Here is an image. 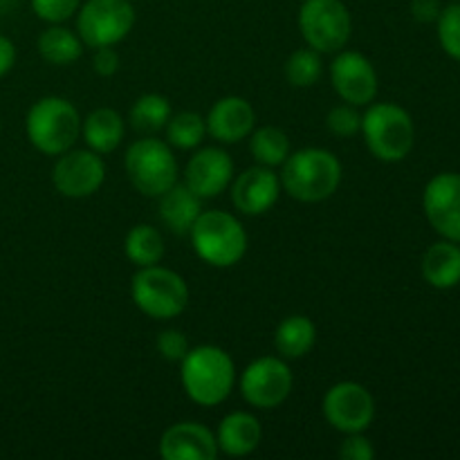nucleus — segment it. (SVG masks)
Returning <instances> with one entry per match:
<instances>
[{
	"instance_id": "obj_1",
	"label": "nucleus",
	"mask_w": 460,
	"mask_h": 460,
	"mask_svg": "<svg viewBox=\"0 0 460 460\" xmlns=\"http://www.w3.org/2000/svg\"><path fill=\"white\" fill-rule=\"evenodd\" d=\"M180 380L189 400L200 407H216L232 395L236 382V367L227 350L220 346L202 344L189 349L182 359Z\"/></svg>"
},
{
	"instance_id": "obj_2",
	"label": "nucleus",
	"mask_w": 460,
	"mask_h": 460,
	"mask_svg": "<svg viewBox=\"0 0 460 460\" xmlns=\"http://www.w3.org/2000/svg\"><path fill=\"white\" fill-rule=\"evenodd\" d=\"M281 166V187L299 202L328 200L341 184V162L328 148H299Z\"/></svg>"
},
{
	"instance_id": "obj_3",
	"label": "nucleus",
	"mask_w": 460,
	"mask_h": 460,
	"mask_svg": "<svg viewBox=\"0 0 460 460\" xmlns=\"http://www.w3.org/2000/svg\"><path fill=\"white\" fill-rule=\"evenodd\" d=\"M25 133L43 155H63L81 137V115L72 102L49 94L27 111Z\"/></svg>"
},
{
	"instance_id": "obj_4",
	"label": "nucleus",
	"mask_w": 460,
	"mask_h": 460,
	"mask_svg": "<svg viewBox=\"0 0 460 460\" xmlns=\"http://www.w3.org/2000/svg\"><path fill=\"white\" fill-rule=\"evenodd\" d=\"M196 254L211 268H234L247 254V232L227 211H202L189 232Z\"/></svg>"
},
{
	"instance_id": "obj_5",
	"label": "nucleus",
	"mask_w": 460,
	"mask_h": 460,
	"mask_svg": "<svg viewBox=\"0 0 460 460\" xmlns=\"http://www.w3.org/2000/svg\"><path fill=\"white\" fill-rule=\"evenodd\" d=\"M367 148L380 162H402L411 153L416 128L413 119L398 103H373L362 117Z\"/></svg>"
},
{
	"instance_id": "obj_6",
	"label": "nucleus",
	"mask_w": 460,
	"mask_h": 460,
	"mask_svg": "<svg viewBox=\"0 0 460 460\" xmlns=\"http://www.w3.org/2000/svg\"><path fill=\"white\" fill-rule=\"evenodd\" d=\"M130 296L139 313L151 319L169 322L180 317L189 305V286L178 272L169 268L148 265L139 268L130 281Z\"/></svg>"
},
{
	"instance_id": "obj_7",
	"label": "nucleus",
	"mask_w": 460,
	"mask_h": 460,
	"mask_svg": "<svg viewBox=\"0 0 460 460\" xmlns=\"http://www.w3.org/2000/svg\"><path fill=\"white\" fill-rule=\"evenodd\" d=\"M130 184L146 198H160L178 182V160L169 142L142 137L133 142L124 157Z\"/></svg>"
},
{
	"instance_id": "obj_8",
	"label": "nucleus",
	"mask_w": 460,
	"mask_h": 460,
	"mask_svg": "<svg viewBox=\"0 0 460 460\" xmlns=\"http://www.w3.org/2000/svg\"><path fill=\"white\" fill-rule=\"evenodd\" d=\"M296 21L308 48L319 54L340 52L353 34V18L341 0H304Z\"/></svg>"
},
{
	"instance_id": "obj_9",
	"label": "nucleus",
	"mask_w": 460,
	"mask_h": 460,
	"mask_svg": "<svg viewBox=\"0 0 460 460\" xmlns=\"http://www.w3.org/2000/svg\"><path fill=\"white\" fill-rule=\"evenodd\" d=\"M135 18L130 0H85L76 12V34L88 48H108L130 34Z\"/></svg>"
},
{
	"instance_id": "obj_10",
	"label": "nucleus",
	"mask_w": 460,
	"mask_h": 460,
	"mask_svg": "<svg viewBox=\"0 0 460 460\" xmlns=\"http://www.w3.org/2000/svg\"><path fill=\"white\" fill-rule=\"evenodd\" d=\"M292 385L295 377L283 358H259L243 371L241 395L250 407L270 411L286 402Z\"/></svg>"
},
{
	"instance_id": "obj_11",
	"label": "nucleus",
	"mask_w": 460,
	"mask_h": 460,
	"mask_svg": "<svg viewBox=\"0 0 460 460\" xmlns=\"http://www.w3.org/2000/svg\"><path fill=\"white\" fill-rule=\"evenodd\" d=\"M323 418L341 434H364L376 420V400L358 382H337L323 395Z\"/></svg>"
},
{
	"instance_id": "obj_12",
	"label": "nucleus",
	"mask_w": 460,
	"mask_h": 460,
	"mask_svg": "<svg viewBox=\"0 0 460 460\" xmlns=\"http://www.w3.org/2000/svg\"><path fill=\"white\" fill-rule=\"evenodd\" d=\"M103 180H106V164L102 155L90 148H79V151L70 148L58 155L52 171L54 189L72 200L94 196L102 189Z\"/></svg>"
},
{
	"instance_id": "obj_13",
	"label": "nucleus",
	"mask_w": 460,
	"mask_h": 460,
	"mask_svg": "<svg viewBox=\"0 0 460 460\" xmlns=\"http://www.w3.org/2000/svg\"><path fill=\"white\" fill-rule=\"evenodd\" d=\"M331 84L350 106H368L377 94V72L364 54L340 49L331 63Z\"/></svg>"
},
{
	"instance_id": "obj_14",
	"label": "nucleus",
	"mask_w": 460,
	"mask_h": 460,
	"mask_svg": "<svg viewBox=\"0 0 460 460\" xmlns=\"http://www.w3.org/2000/svg\"><path fill=\"white\" fill-rule=\"evenodd\" d=\"M422 207L431 227L445 241L460 243V173H438L422 193Z\"/></svg>"
},
{
	"instance_id": "obj_15",
	"label": "nucleus",
	"mask_w": 460,
	"mask_h": 460,
	"mask_svg": "<svg viewBox=\"0 0 460 460\" xmlns=\"http://www.w3.org/2000/svg\"><path fill=\"white\" fill-rule=\"evenodd\" d=\"M234 180V160L225 148H200L184 169V184L202 200L218 198Z\"/></svg>"
},
{
	"instance_id": "obj_16",
	"label": "nucleus",
	"mask_w": 460,
	"mask_h": 460,
	"mask_svg": "<svg viewBox=\"0 0 460 460\" xmlns=\"http://www.w3.org/2000/svg\"><path fill=\"white\" fill-rule=\"evenodd\" d=\"M281 196V175L270 166H252L232 182V202L241 214L263 216Z\"/></svg>"
},
{
	"instance_id": "obj_17",
	"label": "nucleus",
	"mask_w": 460,
	"mask_h": 460,
	"mask_svg": "<svg viewBox=\"0 0 460 460\" xmlns=\"http://www.w3.org/2000/svg\"><path fill=\"white\" fill-rule=\"evenodd\" d=\"M160 456L164 460H216V434L200 422H175L162 434Z\"/></svg>"
},
{
	"instance_id": "obj_18",
	"label": "nucleus",
	"mask_w": 460,
	"mask_h": 460,
	"mask_svg": "<svg viewBox=\"0 0 460 460\" xmlns=\"http://www.w3.org/2000/svg\"><path fill=\"white\" fill-rule=\"evenodd\" d=\"M207 135L220 144H238L254 130L256 112L247 99L229 94L218 99L205 117Z\"/></svg>"
},
{
	"instance_id": "obj_19",
	"label": "nucleus",
	"mask_w": 460,
	"mask_h": 460,
	"mask_svg": "<svg viewBox=\"0 0 460 460\" xmlns=\"http://www.w3.org/2000/svg\"><path fill=\"white\" fill-rule=\"evenodd\" d=\"M261 438H263V427H261L259 418L247 411H232L229 416H225L216 431L218 452L234 458L250 456L252 452H256Z\"/></svg>"
},
{
	"instance_id": "obj_20",
	"label": "nucleus",
	"mask_w": 460,
	"mask_h": 460,
	"mask_svg": "<svg viewBox=\"0 0 460 460\" xmlns=\"http://www.w3.org/2000/svg\"><path fill=\"white\" fill-rule=\"evenodd\" d=\"M202 214V198L196 196L187 184L175 182L160 196V218L178 236L191 232L193 223Z\"/></svg>"
},
{
	"instance_id": "obj_21",
	"label": "nucleus",
	"mask_w": 460,
	"mask_h": 460,
	"mask_svg": "<svg viewBox=\"0 0 460 460\" xmlns=\"http://www.w3.org/2000/svg\"><path fill=\"white\" fill-rule=\"evenodd\" d=\"M124 119L115 108H97L81 121V137L99 155L117 151L124 139Z\"/></svg>"
},
{
	"instance_id": "obj_22",
	"label": "nucleus",
	"mask_w": 460,
	"mask_h": 460,
	"mask_svg": "<svg viewBox=\"0 0 460 460\" xmlns=\"http://www.w3.org/2000/svg\"><path fill=\"white\" fill-rule=\"evenodd\" d=\"M422 277L438 290L460 283V247L454 241L434 243L422 256Z\"/></svg>"
},
{
	"instance_id": "obj_23",
	"label": "nucleus",
	"mask_w": 460,
	"mask_h": 460,
	"mask_svg": "<svg viewBox=\"0 0 460 460\" xmlns=\"http://www.w3.org/2000/svg\"><path fill=\"white\" fill-rule=\"evenodd\" d=\"M317 344V326L305 314H290L274 332V346L283 359H301Z\"/></svg>"
},
{
	"instance_id": "obj_24",
	"label": "nucleus",
	"mask_w": 460,
	"mask_h": 460,
	"mask_svg": "<svg viewBox=\"0 0 460 460\" xmlns=\"http://www.w3.org/2000/svg\"><path fill=\"white\" fill-rule=\"evenodd\" d=\"M39 54L49 66H72L84 54V40L67 27L49 25L39 36Z\"/></svg>"
},
{
	"instance_id": "obj_25",
	"label": "nucleus",
	"mask_w": 460,
	"mask_h": 460,
	"mask_svg": "<svg viewBox=\"0 0 460 460\" xmlns=\"http://www.w3.org/2000/svg\"><path fill=\"white\" fill-rule=\"evenodd\" d=\"M126 259L137 268H148V265H157L164 259V238H162L160 229L153 225H135L124 241Z\"/></svg>"
},
{
	"instance_id": "obj_26",
	"label": "nucleus",
	"mask_w": 460,
	"mask_h": 460,
	"mask_svg": "<svg viewBox=\"0 0 460 460\" xmlns=\"http://www.w3.org/2000/svg\"><path fill=\"white\" fill-rule=\"evenodd\" d=\"M250 153L261 166H281L290 155V139L277 126H261L250 133Z\"/></svg>"
},
{
	"instance_id": "obj_27",
	"label": "nucleus",
	"mask_w": 460,
	"mask_h": 460,
	"mask_svg": "<svg viewBox=\"0 0 460 460\" xmlns=\"http://www.w3.org/2000/svg\"><path fill=\"white\" fill-rule=\"evenodd\" d=\"M173 115V108L171 102L164 94L148 93L142 94L137 102L130 108V126H133L137 133L153 135L157 130H162L166 126V121Z\"/></svg>"
},
{
	"instance_id": "obj_28",
	"label": "nucleus",
	"mask_w": 460,
	"mask_h": 460,
	"mask_svg": "<svg viewBox=\"0 0 460 460\" xmlns=\"http://www.w3.org/2000/svg\"><path fill=\"white\" fill-rule=\"evenodd\" d=\"M166 142L169 146L180 148V151H191L202 144V139L207 137V124L205 117H200L193 111H182L171 115V119L166 121Z\"/></svg>"
},
{
	"instance_id": "obj_29",
	"label": "nucleus",
	"mask_w": 460,
	"mask_h": 460,
	"mask_svg": "<svg viewBox=\"0 0 460 460\" xmlns=\"http://www.w3.org/2000/svg\"><path fill=\"white\" fill-rule=\"evenodd\" d=\"M323 63L313 48H301L290 54L286 63V79L292 88H310L319 81Z\"/></svg>"
},
{
	"instance_id": "obj_30",
	"label": "nucleus",
	"mask_w": 460,
	"mask_h": 460,
	"mask_svg": "<svg viewBox=\"0 0 460 460\" xmlns=\"http://www.w3.org/2000/svg\"><path fill=\"white\" fill-rule=\"evenodd\" d=\"M438 39L445 52L460 61V3L449 4L438 16Z\"/></svg>"
},
{
	"instance_id": "obj_31",
	"label": "nucleus",
	"mask_w": 460,
	"mask_h": 460,
	"mask_svg": "<svg viewBox=\"0 0 460 460\" xmlns=\"http://www.w3.org/2000/svg\"><path fill=\"white\" fill-rule=\"evenodd\" d=\"M81 7V0H31V12L48 25H63Z\"/></svg>"
},
{
	"instance_id": "obj_32",
	"label": "nucleus",
	"mask_w": 460,
	"mask_h": 460,
	"mask_svg": "<svg viewBox=\"0 0 460 460\" xmlns=\"http://www.w3.org/2000/svg\"><path fill=\"white\" fill-rule=\"evenodd\" d=\"M326 126L332 135L341 139H349L353 135L359 133L362 128V115L358 112V108L344 103V106H335L326 117Z\"/></svg>"
},
{
	"instance_id": "obj_33",
	"label": "nucleus",
	"mask_w": 460,
	"mask_h": 460,
	"mask_svg": "<svg viewBox=\"0 0 460 460\" xmlns=\"http://www.w3.org/2000/svg\"><path fill=\"white\" fill-rule=\"evenodd\" d=\"M155 349H157V353L166 359V362H182V359L187 358V353L191 346H189L187 335H184L182 331H175V328H171V331H164L157 335Z\"/></svg>"
},
{
	"instance_id": "obj_34",
	"label": "nucleus",
	"mask_w": 460,
	"mask_h": 460,
	"mask_svg": "<svg viewBox=\"0 0 460 460\" xmlns=\"http://www.w3.org/2000/svg\"><path fill=\"white\" fill-rule=\"evenodd\" d=\"M376 456L371 440L364 434H346L344 443L340 447V458L344 460H371Z\"/></svg>"
},
{
	"instance_id": "obj_35",
	"label": "nucleus",
	"mask_w": 460,
	"mask_h": 460,
	"mask_svg": "<svg viewBox=\"0 0 460 460\" xmlns=\"http://www.w3.org/2000/svg\"><path fill=\"white\" fill-rule=\"evenodd\" d=\"M121 66L119 52L115 49V45H108V48H97L93 57V67L99 76H112L117 75Z\"/></svg>"
},
{
	"instance_id": "obj_36",
	"label": "nucleus",
	"mask_w": 460,
	"mask_h": 460,
	"mask_svg": "<svg viewBox=\"0 0 460 460\" xmlns=\"http://www.w3.org/2000/svg\"><path fill=\"white\" fill-rule=\"evenodd\" d=\"M440 3L438 0H413L411 3V13L416 21L420 22H434L440 16Z\"/></svg>"
},
{
	"instance_id": "obj_37",
	"label": "nucleus",
	"mask_w": 460,
	"mask_h": 460,
	"mask_svg": "<svg viewBox=\"0 0 460 460\" xmlns=\"http://www.w3.org/2000/svg\"><path fill=\"white\" fill-rule=\"evenodd\" d=\"M13 63H16V45L12 43V39L0 34V76L7 75Z\"/></svg>"
},
{
	"instance_id": "obj_38",
	"label": "nucleus",
	"mask_w": 460,
	"mask_h": 460,
	"mask_svg": "<svg viewBox=\"0 0 460 460\" xmlns=\"http://www.w3.org/2000/svg\"><path fill=\"white\" fill-rule=\"evenodd\" d=\"M0 130H3V124H0Z\"/></svg>"
}]
</instances>
